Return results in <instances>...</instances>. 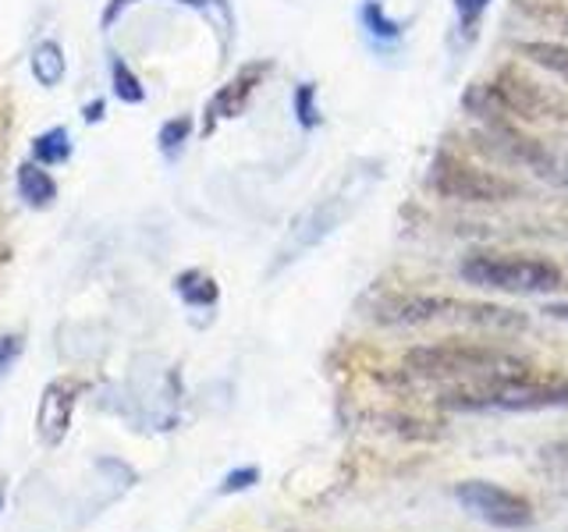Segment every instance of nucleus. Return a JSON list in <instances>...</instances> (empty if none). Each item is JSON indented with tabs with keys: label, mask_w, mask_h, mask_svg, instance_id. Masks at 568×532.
<instances>
[{
	"label": "nucleus",
	"mask_w": 568,
	"mask_h": 532,
	"mask_svg": "<svg viewBox=\"0 0 568 532\" xmlns=\"http://www.w3.org/2000/svg\"><path fill=\"white\" fill-rule=\"evenodd\" d=\"M266 71H271V64H245L235 79L224 82V85L217 89V96H213V100H210V106H206V132H210L217 121L239 117V114L245 111L248 100H253L256 85L263 82Z\"/></svg>",
	"instance_id": "9"
},
{
	"label": "nucleus",
	"mask_w": 568,
	"mask_h": 532,
	"mask_svg": "<svg viewBox=\"0 0 568 532\" xmlns=\"http://www.w3.org/2000/svg\"><path fill=\"white\" fill-rule=\"evenodd\" d=\"M550 177H555V182H561V185H568V156H558L555 160V171H550Z\"/></svg>",
	"instance_id": "24"
},
{
	"label": "nucleus",
	"mask_w": 568,
	"mask_h": 532,
	"mask_svg": "<svg viewBox=\"0 0 568 532\" xmlns=\"http://www.w3.org/2000/svg\"><path fill=\"white\" fill-rule=\"evenodd\" d=\"M189 135H192V117H171L164 129H160V135H156V142H160V150H164V156H178L182 153V146L189 142Z\"/></svg>",
	"instance_id": "17"
},
{
	"label": "nucleus",
	"mask_w": 568,
	"mask_h": 532,
	"mask_svg": "<svg viewBox=\"0 0 568 532\" xmlns=\"http://www.w3.org/2000/svg\"><path fill=\"white\" fill-rule=\"evenodd\" d=\"M0 504H4V483H0Z\"/></svg>",
	"instance_id": "28"
},
{
	"label": "nucleus",
	"mask_w": 568,
	"mask_h": 532,
	"mask_svg": "<svg viewBox=\"0 0 568 532\" xmlns=\"http://www.w3.org/2000/svg\"><path fill=\"white\" fill-rule=\"evenodd\" d=\"M348 209H352V195L348 192H337V195H331V200L316 203L313 209L302 213V217L292 224L288 235H284V242L277 248V259L271 266V274H281L288 263L302 259V256L310 253V248H316L337 224L348 217Z\"/></svg>",
	"instance_id": "7"
},
{
	"label": "nucleus",
	"mask_w": 568,
	"mask_h": 532,
	"mask_svg": "<svg viewBox=\"0 0 568 532\" xmlns=\"http://www.w3.org/2000/svg\"><path fill=\"white\" fill-rule=\"evenodd\" d=\"M377 324L387 327H501L519 330L523 316L515 309L490 306V301H462V298H440V295H395L377 306Z\"/></svg>",
	"instance_id": "3"
},
{
	"label": "nucleus",
	"mask_w": 568,
	"mask_h": 532,
	"mask_svg": "<svg viewBox=\"0 0 568 532\" xmlns=\"http://www.w3.org/2000/svg\"><path fill=\"white\" fill-rule=\"evenodd\" d=\"M18 195H22L26 206L47 209V206H53V200H58V182L43 171V164L29 160V164L18 167Z\"/></svg>",
	"instance_id": "10"
},
{
	"label": "nucleus",
	"mask_w": 568,
	"mask_h": 532,
	"mask_svg": "<svg viewBox=\"0 0 568 532\" xmlns=\"http://www.w3.org/2000/svg\"><path fill=\"white\" fill-rule=\"evenodd\" d=\"M71 156V135L68 129H47L43 135L32 139V160L36 164H64V160Z\"/></svg>",
	"instance_id": "13"
},
{
	"label": "nucleus",
	"mask_w": 568,
	"mask_h": 532,
	"mask_svg": "<svg viewBox=\"0 0 568 532\" xmlns=\"http://www.w3.org/2000/svg\"><path fill=\"white\" fill-rule=\"evenodd\" d=\"M532 369L523 355H511L505 348L490 345H423L413 348L402 362V377L416 383H434V387H462L490 377H505V372H523Z\"/></svg>",
	"instance_id": "2"
},
{
	"label": "nucleus",
	"mask_w": 568,
	"mask_h": 532,
	"mask_svg": "<svg viewBox=\"0 0 568 532\" xmlns=\"http://www.w3.org/2000/svg\"><path fill=\"white\" fill-rule=\"evenodd\" d=\"M82 390H85L82 380H50L43 387V398L36 405V437H40L43 448H58V443H64Z\"/></svg>",
	"instance_id": "8"
},
{
	"label": "nucleus",
	"mask_w": 568,
	"mask_h": 532,
	"mask_svg": "<svg viewBox=\"0 0 568 532\" xmlns=\"http://www.w3.org/2000/svg\"><path fill=\"white\" fill-rule=\"evenodd\" d=\"M544 313L555 316V319H565V324H568V301H561V306H547Z\"/></svg>",
	"instance_id": "26"
},
{
	"label": "nucleus",
	"mask_w": 568,
	"mask_h": 532,
	"mask_svg": "<svg viewBox=\"0 0 568 532\" xmlns=\"http://www.w3.org/2000/svg\"><path fill=\"white\" fill-rule=\"evenodd\" d=\"M82 117H85V121H100V117H103V103H100V100H97V103H89L85 111H82Z\"/></svg>",
	"instance_id": "25"
},
{
	"label": "nucleus",
	"mask_w": 568,
	"mask_h": 532,
	"mask_svg": "<svg viewBox=\"0 0 568 532\" xmlns=\"http://www.w3.org/2000/svg\"><path fill=\"white\" fill-rule=\"evenodd\" d=\"M22 351H26L22 334H0V377L14 369V362L22 359Z\"/></svg>",
	"instance_id": "19"
},
{
	"label": "nucleus",
	"mask_w": 568,
	"mask_h": 532,
	"mask_svg": "<svg viewBox=\"0 0 568 532\" xmlns=\"http://www.w3.org/2000/svg\"><path fill=\"white\" fill-rule=\"evenodd\" d=\"M455 501L494 529H526L532 522V504L523 493L497 487L490 479H466L455 487Z\"/></svg>",
	"instance_id": "6"
},
{
	"label": "nucleus",
	"mask_w": 568,
	"mask_h": 532,
	"mask_svg": "<svg viewBox=\"0 0 568 532\" xmlns=\"http://www.w3.org/2000/svg\"><path fill=\"white\" fill-rule=\"evenodd\" d=\"M519 53L529 58L532 64L547 68L550 75H558L561 82H568V47H561V43H523Z\"/></svg>",
	"instance_id": "14"
},
{
	"label": "nucleus",
	"mask_w": 568,
	"mask_h": 532,
	"mask_svg": "<svg viewBox=\"0 0 568 532\" xmlns=\"http://www.w3.org/2000/svg\"><path fill=\"white\" fill-rule=\"evenodd\" d=\"M295 117L302 129H316L320 124V106H316V85L313 82H302L295 89Z\"/></svg>",
	"instance_id": "18"
},
{
	"label": "nucleus",
	"mask_w": 568,
	"mask_h": 532,
	"mask_svg": "<svg viewBox=\"0 0 568 532\" xmlns=\"http://www.w3.org/2000/svg\"><path fill=\"white\" fill-rule=\"evenodd\" d=\"M458 277L484 291L505 295H550L561 288V266L537 256H501V253H473L458 263Z\"/></svg>",
	"instance_id": "4"
},
{
	"label": "nucleus",
	"mask_w": 568,
	"mask_h": 532,
	"mask_svg": "<svg viewBox=\"0 0 568 532\" xmlns=\"http://www.w3.org/2000/svg\"><path fill=\"white\" fill-rule=\"evenodd\" d=\"M32 75L43 89H53L64 79V50L53 40H43L32 50Z\"/></svg>",
	"instance_id": "12"
},
{
	"label": "nucleus",
	"mask_w": 568,
	"mask_h": 532,
	"mask_svg": "<svg viewBox=\"0 0 568 532\" xmlns=\"http://www.w3.org/2000/svg\"><path fill=\"white\" fill-rule=\"evenodd\" d=\"M555 454H558V461H561V466H568V440H565V443H558V448H555Z\"/></svg>",
	"instance_id": "27"
},
{
	"label": "nucleus",
	"mask_w": 568,
	"mask_h": 532,
	"mask_svg": "<svg viewBox=\"0 0 568 532\" xmlns=\"http://www.w3.org/2000/svg\"><path fill=\"white\" fill-rule=\"evenodd\" d=\"M129 4H132V0H111V8L103 11V29H106V25H114L118 11H124V8H129Z\"/></svg>",
	"instance_id": "23"
},
{
	"label": "nucleus",
	"mask_w": 568,
	"mask_h": 532,
	"mask_svg": "<svg viewBox=\"0 0 568 532\" xmlns=\"http://www.w3.org/2000/svg\"><path fill=\"white\" fill-rule=\"evenodd\" d=\"M174 291H178V298H182L185 306H192V309H213V306H217V298H221L217 280H213L210 274H203V270H185V274H178V277H174Z\"/></svg>",
	"instance_id": "11"
},
{
	"label": "nucleus",
	"mask_w": 568,
	"mask_h": 532,
	"mask_svg": "<svg viewBox=\"0 0 568 532\" xmlns=\"http://www.w3.org/2000/svg\"><path fill=\"white\" fill-rule=\"evenodd\" d=\"M256 479H260V469L256 466H245V469H235V472H227L224 475V483L217 487L224 497L227 493H242V490H248V487H256Z\"/></svg>",
	"instance_id": "20"
},
{
	"label": "nucleus",
	"mask_w": 568,
	"mask_h": 532,
	"mask_svg": "<svg viewBox=\"0 0 568 532\" xmlns=\"http://www.w3.org/2000/svg\"><path fill=\"white\" fill-rule=\"evenodd\" d=\"M178 4H189L195 11H221L227 18V0H178Z\"/></svg>",
	"instance_id": "22"
},
{
	"label": "nucleus",
	"mask_w": 568,
	"mask_h": 532,
	"mask_svg": "<svg viewBox=\"0 0 568 532\" xmlns=\"http://www.w3.org/2000/svg\"><path fill=\"white\" fill-rule=\"evenodd\" d=\"M359 22L363 29L373 35V40H384V43H395L402 40V22H395V18H387L384 8H381V0H366L363 11H359Z\"/></svg>",
	"instance_id": "15"
},
{
	"label": "nucleus",
	"mask_w": 568,
	"mask_h": 532,
	"mask_svg": "<svg viewBox=\"0 0 568 532\" xmlns=\"http://www.w3.org/2000/svg\"><path fill=\"white\" fill-rule=\"evenodd\" d=\"M111 82H114V96L121 103H142V100H146V89H142V82L135 79V71L121 58H111Z\"/></svg>",
	"instance_id": "16"
},
{
	"label": "nucleus",
	"mask_w": 568,
	"mask_h": 532,
	"mask_svg": "<svg viewBox=\"0 0 568 532\" xmlns=\"http://www.w3.org/2000/svg\"><path fill=\"white\" fill-rule=\"evenodd\" d=\"M437 408H444V412H547V408H568V377L523 369L462 387H444L437 390Z\"/></svg>",
	"instance_id": "1"
},
{
	"label": "nucleus",
	"mask_w": 568,
	"mask_h": 532,
	"mask_svg": "<svg viewBox=\"0 0 568 532\" xmlns=\"http://www.w3.org/2000/svg\"><path fill=\"white\" fill-rule=\"evenodd\" d=\"M487 8H490V0H455V11H458L462 29H473L479 18H484Z\"/></svg>",
	"instance_id": "21"
},
{
	"label": "nucleus",
	"mask_w": 568,
	"mask_h": 532,
	"mask_svg": "<svg viewBox=\"0 0 568 532\" xmlns=\"http://www.w3.org/2000/svg\"><path fill=\"white\" fill-rule=\"evenodd\" d=\"M430 185H434L437 195H444V200H455V203H508V200L519 195V185L508 182V177L469 167L466 160H458L452 153L437 156Z\"/></svg>",
	"instance_id": "5"
}]
</instances>
